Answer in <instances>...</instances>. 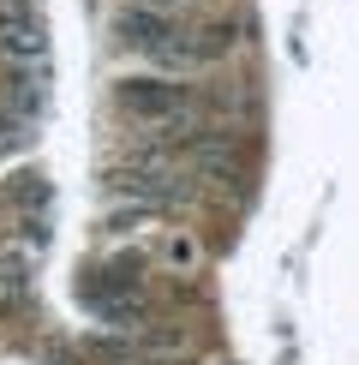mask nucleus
Wrapping results in <instances>:
<instances>
[{"instance_id":"3","label":"nucleus","mask_w":359,"mask_h":365,"mask_svg":"<svg viewBox=\"0 0 359 365\" xmlns=\"http://www.w3.org/2000/svg\"><path fill=\"white\" fill-rule=\"evenodd\" d=\"M108 192L126 197V204H144V210H174V204H186L192 186L162 162H120L108 174Z\"/></svg>"},{"instance_id":"1","label":"nucleus","mask_w":359,"mask_h":365,"mask_svg":"<svg viewBox=\"0 0 359 365\" xmlns=\"http://www.w3.org/2000/svg\"><path fill=\"white\" fill-rule=\"evenodd\" d=\"M114 36H120V48H132V54L156 60V66H192V60H198V48L186 42V30L174 24V12H162V6H144V0L120 6V19H114Z\"/></svg>"},{"instance_id":"4","label":"nucleus","mask_w":359,"mask_h":365,"mask_svg":"<svg viewBox=\"0 0 359 365\" xmlns=\"http://www.w3.org/2000/svg\"><path fill=\"white\" fill-rule=\"evenodd\" d=\"M0 54L12 66H36L48 54V30H42L36 0H0Z\"/></svg>"},{"instance_id":"6","label":"nucleus","mask_w":359,"mask_h":365,"mask_svg":"<svg viewBox=\"0 0 359 365\" xmlns=\"http://www.w3.org/2000/svg\"><path fill=\"white\" fill-rule=\"evenodd\" d=\"M6 197H12V210H24V222H42V210H48V180L42 174H19L6 186Z\"/></svg>"},{"instance_id":"7","label":"nucleus","mask_w":359,"mask_h":365,"mask_svg":"<svg viewBox=\"0 0 359 365\" xmlns=\"http://www.w3.org/2000/svg\"><path fill=\"white\" fill-rule=\"evenodd\" d=\"M30 144V120L19 108H0V156H12V150Z\"/></svg>"},{"instance_id":"5","label":"nucleus","mask_w":359,"mask_h":365,"mask_svg":"<svg viewBox=\"0 0 359 365\" xmlns=\"http://www.w3.org/2000/svg\"><path fill=\"white\" fill-rule=\"evenodd\" d=\"M42 102H48V84H42V72H36V66H12V78H6V108H19L24 120H36V114H42Z\"/></svg>"},{"instance_id":"2","label":"nucleus","mask_w":359,"mask_h":365,"mask_svg":"<svg viewBox=\"0 0 359 365\" xmlns=\"http://www.w3.org/2000/svg\"><path fill=\"white\" fill-rule=\"evenodd\" d=\"M114 102L126 120H144V126H186L192 114V90L174 84V78H120L114 84Z\"/></svg>"},{"instance_id":"8","label":"nucleus","mask_w":359,"mask_h":365,"mask_svg":"<svg viewBox=\"0 0 359 365\" xmlns=\"http://www.w3.org/2000/svg\"><path fill=\"white\" fill-rule=\"evenodd\" d=\"M198 60H216V54H228L234 48V24H209V30H198Z\"/></svg>"}]
</instances>
